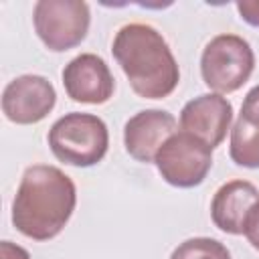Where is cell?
Here are the masks:
<instances>
[{
  "instance_id": "6da1fadb",
  "label": "cell",
  "mask_w": 259,
  "mask_h": 259,
  "mask_svg": "<svg viewBox=\"0 0 259 259\" xmlns=\"http://www.w3.org/2000/svg\"><path fill=\"white\" fill-rule=\"evenodd\" d=\"M77 206V186L71 176L51 164L24 170L12 198L10 221L32 241H51L67 227Z\"/></svg>"
},
{
  "instance_id": "7a4b0ae2",
  "label": "cell",
  "mask_w": 259,
  "mask_h": 259,
  "mask_svg": "<svg viewBox=\"0 0 259 259\" xmlns=\"http://www.w3.org/2000/svg\"><path fill=\"white\" fill-rule=\"evenodd\" d=\"M111 55L132 91L142 99H164L180 83L178 61L162 32L152 24H123L113 36Z\"/></svg>"
},
{
  "instance_id": "3957f363",
  "label": "cell",
  "mask_w": 259,
  "mask_h": 259,
  "mask_svg": "<svg viewBox=\"0 0 259 259\" xmlns=\"http://www.w3.org/2000/svg\"><path fill=\"white\" fill-rule=\"evenodd\" d=\"M47 142L59 162L75 168H91L109 150V130L95 113L69 111L51 125Z\"/></svg>"
},
{
  "instance_id": "277c9868",
  "label": "cell",
  "mask_w": 259,
  "mask_h": 259,
  "mask_svg": "<svg viewBox=\"0 0 259 259\" xmlns=\"http://www.w3.org/2000/svg\"><path fill=\"white\" fill-rule=\"evenodd\" d=\"M255 71V51L247 38L223 32L212 36L200 55V77L212 93L239 91Z\"/></svg>"
},
{
  "instance_id": "5b68a950",
  "label": "cell",
  "mask_w": 259,
  "mask_h": 259,
  "mask_svg": "<svg viewBox=\"0 0 259 259\" xmlns=\"http://www.w3.org/2000/svg\"><path fill=\"white\" fill-rule=\"evenodd\" d=\"M32 26L53 53L79 47L91 26V10L83 0H38L32 6Z\"/></svg>"
},
{
  "instance_id": "8992f818",
  "label": "cell",
  "mask_w": 259,
  "mask_h": 259,
  "mask_svg": "<svg viewBox=\"0 0 259 259\" xmlns=\"http://www.w3.org/2000/svg\"><path fill=\"white\" fill-rule=\"evenodd\" d=\"M154 164L162 180L174 188L200 186L212 168V148L188 132H174L156 152Z\"/></svg>"
},
{
  "instance_id": "52a82bcc",
  "label": "cell",
  "mask_w": 259,
  "mask_h": 259,
  "mask_svg": "<svg viewBox=\"0 0 259 259\" xmlns=\"http://www.w3.org/2000/svg\"><path fill=\"white\" fill-rule=\"evenodd\" d=\"M57 105L55 85L34 73L18 75L6 83L2 91V113L16 125H32L42 121Z\"/></svg>"
},
{
  "instance_id": "ba28073f",
  "label": "cell",
  "mask_w": 259,
  "mask_h": 259,
  "mask_svg": "<svg viewBox=\"0 0 259 259\" xmlns=\"http://www.w3.org/2000/svg\"><path fill=\"white\" fill-rule=\"evenodd\" d=\"M65 93L71 101L101 105L113 97L115 79L103 57L95 53H81L73 57L61 73Z\"/></svg>"
},
{
  "instance_id": "9c48e42d",
  "label": "cell",
  "mask_w": 259,
  "mask_h": 259,
  "mask_svg": "<svg viewBox=\"0 0 259 259\" xmlns=\"http://www.w3.org/2000/svg\"><path fill=\"white\" fill-rule=\"evenodd\" d=\"M180 130L188 132L212 150L223 144L233 125V103L221 93H200L186 101L178 117Z\"/></svg>"
},
{
  "instance_id": "30bf717a",
  "label": "cell",
  "mask_w": 259,
  "mask_h": 259,
  "mask_svg": "<svg viewBox=\"0 0 259 259\" xmlns=\"http://www.w3.org/2000/svg\"><path fill=\"white\" fill-rule=\"evenodd\" d=\"M176 117L166 109H142L134 113L123 125L125 152L142 164H152L160 146L174 134Z\"/></svg>"
},
{
  "instance_id": "8fae6325",
  "label": "cell",
  "mask_w": 259,
  "mask_h": 259,
  "mask_svg": "<svg viewBox=\"0 0 259 259\" xmlns=\"http://www.w3.org/2000/svg\"><path fill=\"white\" fill-rule=\"evenodd\" d=\"M259 202V188L249 180H229L210 200V221L227 235H243L251 208Z\"/></svg>"
},
{
  "instance_id": "7c38bea8",
  "label": "cell",
  "mask_w": 259,
  "mask_h": 259,
  "mask_svg": "<svg viewBox=\"0 0 259 259\" xmlns=\"http://www.w3.org/2000/svg\"><path fill=\"white\" fill-rule=\"evenodd\" d=\"M229 156L241 168H259V121L237 117L231 127Z\"/></svg>"
},
{
  "instance_id": "4fadbf2b",
  "label": "cell",
  "mask_w": 259,
  "mask_h": 259,
  "mask_svg": "<svg viewBox=\"0 0 259 259\" xmlns=\"http://www.w3.org/2000/svg\"><path fill=\"white\" fill-rule=\"evenodd\" d=\"M170 259H231V251L212 237H190L174 247Z\"/></svg>"
},
{
  "instance_id": "5bb4252c",
  "label": "cell",
  "mask_w": 259,
  "mask_h": 259,
  "mask_svg": "<svg viewBox=\"0 0 259 259\" xmlns=\"http://www.w3.org/2000/svg\"><path fill=\"white\" fill-rule=\"evenodd\" d=\"M239 115L249 121H259V85H255L247 91V95L243 97Z\"/></svg>"
},
{
  "instance_id": "9a60e30c",
  "label": "cell",
  "mask_w": 259,
  "mask_h": 259,
  "mask_svg": "<svg viewBox=\"0 0 259 259\" xmlns=\"http://www.w3.org/2000/svg\"><path fill=\"white\" fill-rule=\"evenodd\" d=\"M235 8L243 22L259 28V0H239L235 2Z\"/></svg>"
},
{
  "instance_id": "2e32d148",
  "label": "cell",
  "mask_w": 259,
  "mask_h": 259,
  "mask_svg": "<svg viewBox=\"0 0 259 259\" xmlns=\"http://www.w3.org/2000/svg\"><path fill=\"white\" fill-rule=\"evenodd\" d=\"M243 235H245V239L249 241V245H251L255 251H259V202L251 208V212H249V217H247V221H245V231H243Z\"/></svg>"
},
{
  "instance_id": "e0dca14e",
  "label": "cell",
  "mask_w": 259,
  "mask_h": 259,
  "mask_svg": "<svg viewBox=\"0 0 259 259\" xmlns=\"http://www.w3.org/2000/svg\"><path fill=\"white\" fill-rule=\"evenodd\" d=\"M0 259H30L28 251L12 241H2L0 243Z\"/></svg>"
}]
</instances>
